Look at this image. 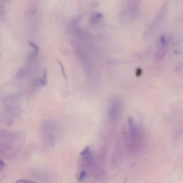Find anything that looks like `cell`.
<instances>
[{"label": "cell", "mask_w": 183, "mask_h": 183, "mask_svg": "<svg viewBox=\"0 0 183 183\" xmlns=\"http://www.w3.org/2000/svg\"><path fill=\"white\" fill-rule=\"evenodd\" d=\"M73 46L77 55L78 56V58L80 59L82 64L83 65L85 70L87 71L88 73L90 74L92 72V64L90 62V59H89L87 54L83 48L82 47V46L78 43H74Z\"/></svg>", "instance_id": "5"}, {"label": "cell", "mask_w": 183, "mask_h": 183, "mask_svg": "<svg viewBox=\"0 0 183 183\" xmlns=\"http://www.w3.org/2000/svg\"><path fill=\"white\" fill-rule=\"evenodd\" d=\"M30 76V70L27 67H22L17 72L16 77L19 79H27Z\"/></svg>", "instance_id": "9"}, {"label": "cell", "mask_w": 183, "mask_h": 183, "mask_svg": "<svg viewBox=\"0 0 183 183\" xmlns=\"http://www.w3.org/2000/svg\"><path fill=\"white\" fill-rule=\"evenodd\" d=\"M165 12H166V7H165V6L162 7L161 9H160V10L157 12V13L154 17V19H153L152 21L150 22V26L147 28V34L153 32L154 30H156L157 27L160 26V24H161L163 19L165 18Z\"/></svg>", "instance_id": "7"}, {"label": "cell", "mask_w": 183, "mask_h": 183, "mask_svg": "<svg viewBox=\"0 0 183 183\" xmlns=\"http://www.w3.org/2000/svg\"><path fill=\"white\" fill-rule=\"evenodd\" d=\"M124 14L125 17L128 19H132L137 16L140 8V2L138 1H130L125 3Z\"/></svg>", "instance_id": "6"}, {"label": "cell", "mask_w": 183, "mask_h": 183, "mask_svg": "<svg viewBox=\"0 0 183 183\" xmlns=\"http://www.w3.org/2000/svg\"><path fill=\"white\" fill-rule=\"evenodd\" d=\"M14 133L6 130H0V139H10L14 137Z\"/></svg>", "instance_id": "11"}, {"label": "cell", "mask_w": 183, "mask_h": 183, "mask_svg": "<svg viewBox=\"0 0 183 183\" xmlns=\"http://www.w3.org/2000/svg\"><path fill=\"white\" fill-rule=\"evenodd\" d=\"M20 86L15 83H9L2 88L0 91V98L4 102H10L20 95Z\"/></svg>", "instance_id": "3"}, {"label": "cell", "mask_w": 183, "mask_h": 183, "mask_svg": "<svg viewBox=\"0 0 183 183\" xmlns=\"http://www.w3.org/2000/svg\"><path fill=\"white\" fill-rule=\"evenodd\" d=\"M40 80H41L42 86H45L47 85V69L44 70L43 72L42 78L40 79Z\"/></svg>", "instance_id": "12"}, {"label": "cell", "mask_w": 183, "mask_h": 183, "mask_svg": "<svg viewBox=\"0 0 183 183\" xmlns=\"http://www.w3.org/2000/svg\"><path fill=\"white\" fill-rule=\"evenodd\" d=\"M4 13H5V10H4V7L2 5H0V19H2L4 17Z\"/></svg>", "instance_id": "16"}, {"label": "cell", "mask_w": 183, "mask_h": 183, "mask_svg": "<svg viewBox=\"0 0 183 183\" xmlns=\"http://www.w3.org/2000/svg\"><path fill=\"white\" fill-rule=\"evenodd\" d=\"M103 19V14L102 13H95L93 16H92L90 19V22L93 24H98L99 22H100Z\"/></svg>", "instance_id": "10"}, {"label": "cell", "mask_w": 183, "mask_h": 183, "mask_svg": "<svg viewBox=\"0 0 183 183\" xmlns=\"http://www.w3.org/2000/svg\"><path fill=\"white\" fill-rule=\"evenodd\" d=\"M58 63H59V65L61 67L62 72V75H63L64 77L65 78V68H64V65H62V62H60V61H58Z\"/></svg>", "instance_id": "15"}, {"label": "cell", "mask_w": 183, "mask_h": 183, "mask_svg": "<svg viewBox=\"0 0 183 183\" xmlns=\"http://www.w3.org/2000/svg\"><path fill=\"white\" fill-rule=\"evenodd\" d=\"M16 183H34L32 181H30V180H17Z\"/></svg>", "instance_id": "17"}, {"label": "cell", "mask_w": 183, "mask_h": 183, "mask_svg": "<svg viewBox=\"0 0 183 183\" xmlns=\"http://www.w3.org/2000/svg\"><path fill=\"white\" fill-rule=\"evenodd\" d=\"M76 34L79 37V38L84 40H88L92 38V34H90L87 30L85 29L81 28V27H77L76 29Z\"/></svg>", "instance_id": "8"}, {"label": "cell", "mask_w": 183, "mask_h": 183, "mask_svg": "<svg viewBox=\"0 0 183 183\" xmlns=\"http://www.w3.org/2000/svg\"><path fill=\"white\" fill-rule=\"evenodd\" d=\"M122 100L117 96H112L110 98L107 106V117L110 122H117L122 112Z\"/></svg>", "instance_id": "2"}, {"label": "cell", "mask_w": 183, "mask_h": 183, "mask_svg": "<svg viewBox=\"0 0 183 183\" xmlns=\"http://www.w3.org/2000/svg\"><path fill=\"white\" fill-rule=\"evenodd\" d=\"M4 166V162L2 161V160H0V170L3 169Z\"/></svg>", "instance_id": "18"}, {"label": "cell", "mask_w": 183, "mask_h": 183, "mask_svg": "<svg viewBox=\"0 0 183 183\" xmlns=\"http://www.w3.org/2000/svg\"><path fill=\"white\" fill-rule=\"evenodd\" d=\"M86 177V172L85 171H82L80 174V177H79V180L82 181V180H85V178Z\"/></svg>", "instance_id": "14"}, {"label": "cell", "mask_w": 183, "mask_h": 183, "mask_svg": "<svg viewBox=\"0 0 183 183\" xmlns=\"http://www.w3.org/2000/svg\"><path fill=\"white\" fill-rule=\"evenodd\" d=\"M127 143L130 149L133 152H137L144 144L145 135L142 128L134 119L130 117L127 120Z\"/></svg>", "instance_id": "1"}, {"label": "cell", "mask_w": 183, "mask_h": 183, "mask_svg": "<svg viewBox=\"0 0 183 183\" xmlns=\"http://www.w3.org/2000/svg\"><path fill=\"white\" fill-rule=\"evenodd\" d=\"M168 39L165 34H162L157 39L156 50H155V59L161 60L167 54L168 50Z\"/></svg>", "instance_id": "4"}, {"label": "cell", "mask_w": 183, "mask_h": 183, "mask_svg": "<svg viewBox=\"0 0 183 183\" xmlns=\"http://www.w3.org/2000/svg\"><path fill=\"white\" fill-rule=\"evenodd\" d=\"M29 45H30L33 48V50L39 51V47H38L37 44L33 42H31V41H29Z\"/></svg>", "instance_id": "13"}]
</instances>
